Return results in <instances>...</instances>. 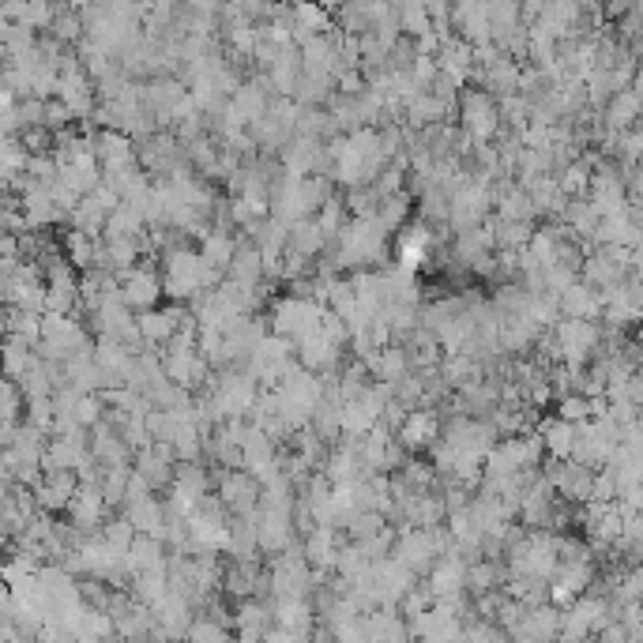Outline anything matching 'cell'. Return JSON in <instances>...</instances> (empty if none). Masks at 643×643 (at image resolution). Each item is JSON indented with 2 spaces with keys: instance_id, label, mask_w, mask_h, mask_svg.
I'll list each match as a JSON object with an SVG mask.
<instances>
[{
  "instance_id": "obj_3",
  "label": "cell",
  "mask_w": 643,
  "mask_h": 643,
  "mask_svg": "<svg viewBox=\"0 0 643 643\" xmlns=\"http://www.w3.org/2000/svg\"><path fill=\"white\" fill-rule=\"evenodd\" d=\"M79 474L76 471H57V474H46L38 486H34V497L38 504H46V508H68V504L76 501L79 493Z\"/></svg>"
},
{
  "instance_id": "obj_8",
  "label": "cell",
  "mask_w": 643,
  "mask_h": 643,
  "mask_svg": "<svg viewBox=\"0 0 643 643\" xmlns=\"http://www.w3.org/2000/svg\"><path fill=\"white\" fill-rule=\"evenodd\" d=\"M128 482H132V471L128 467H117V471H106L102 478V497L106 504H121L128 497Z\"/></svg>"
},
{
  "instance_id": "obj_5",
  "label": "cell",
  "mask_w": 643,
  "mask_h": 643,
  "mask_svg": "<svg viewBox=\"0 0 643 643\" xmlns=\"http://www.w3.org/2000/svg\"><path fill=\"white\" fill-rule=\"evenodd\" d=\"M437 414L433 410H410V418L403 422V429L395 433L399 437V444L403 448H410V452H418V448H429L433 440H437Z\"/></svg>"
},
{
  "instance_id": "obj_7",
  "label": "cell",
  "mask_w": 643,
  "mask_h": 643,
  "mask_svg": "<svg viewBox=\"0 0 643 643\" xmlns=\"http://www.w3.org/2000/svg\"><path fill=\"white\" fill-rule=\"evenodd\" d=\"M448 113V106L440 102V98H433V95H418L414 102L407 106V121L414 128H437V121Z\"/></svg>"
},
{
  "instance_id": "obj_2",
  "label": "cell",
  "mask_w": 643,
  "mask_h": 643,
  "mask_svg": "<svg viewBox=\"0 0 643 643\" xmlns=\"http://www.w3.org/2000/svg\"><path fill=\"white\" fill-rule=\"evenodd\" d=\"M117 286H121V298H125L128 309H136V313H155V301L158 294L166 290V286L158 283L155 271H147V267H132V271H121L117 275Z\"/></svg>"
},
{
  "instance_id": "obj_1",
  "label": "cell",
  "mask_w": 643,
  "mask_h": 643,
  "mask_svg": "<svg viewBox=\"0 0 643 643\" xmlns=\"http://www.w3.org/2000/svg\"><path fill=\"white\" fill-rule=\"evenodd\" d=\"M459 117H463V128H467V140L474 147H486L493 140V132H497V121H501V113L493 106V98L486 91H463L459 98Z\"/></svg>"
},
{
  "instance_id": "obj_6",
  "label": "cell",
  "mask_w": 643,
  "mask_h": 643,
  "mask_svg": "<svg viewBox=\"0 0 643 643\" xmlns=\"http://www.w3.org/2000/svg\"><path fill=\"white\" fill-rule=\"evenodd\" d=\"M324 245H328V234L320 230V222L316 219H305V222H298V226H290V252L313 260V256L324 252Z\"/></svg>"
},
{
  "instance_id": "obj_4",
  "label": "cell",
  "mask_w": 643,
  "mask_h": 643,
  "mask_svg": "<svg viewBox=\"0 0 643 643\" xmlns=\"http://www.w3.org/2000/svg\"><path fill=\"white\" fill-rule=\"evenodd\" d=\"M222 501L234 512H252L260 501V486L249 471H222Z\"/></svg>"
},
{
  "instance_id": "obj_9",
  "label": "cell",
  "mask_w": 643,
  "mask_h": 643,
  "mask_svg": "<svg viewBox=\"0 0 643 643\" xmlns=\"http://www.w3.org/2000/svg\"><path fill=\"white\" fill-rule=\"evenodd\" d=\"M128 519H132V527H140V531H158V527H162V504L147 497V501H140L132 508Z\"/></svg>"
}]
</instances>
